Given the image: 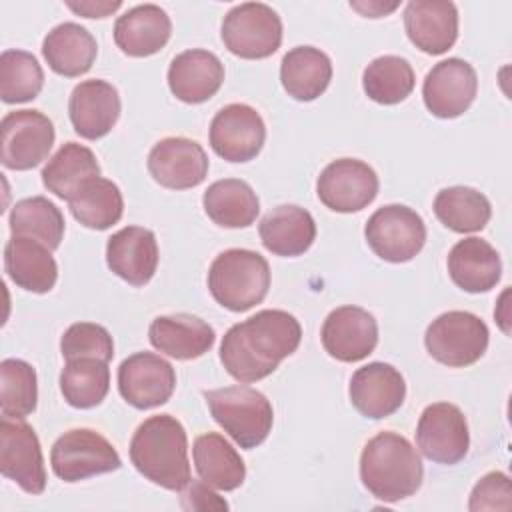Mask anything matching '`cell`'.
I'll list each match as a JSON object with an SVG mask.
<instances>
[{"label":"cell","mask_w":512,"mask_h":512,"mask_svg":"<svg viewBox=\"0 0 512 512\" xmlns=\"http://www.w3.org/2000/svg\"><path fill=\"white\" fill-rule=\"evenodd\" d=\"M150 344L176 360H194L204 356L216 340L214 328L192 314L158 316L148 328Z\"/></svg>","instance_id":"484cf974"},{"label":"cell","mask_w":512,"mask_h":512,"mask_svg":"<svg viewBox=\"0 0 512 512\" xmlns=\"http://www.w3.org/2000/svg\"><path fill=\"white\" fill-rule=\"evenodd\" d=\"M416 84L410 62L402 56L384 54L374 58L362 74V86L370 100L378 104H398L406 100Z\"/></svg>","instance_id":"74e56055"},{"label":"cell","mask_w":512,"mask_h":512,"mask_svg":"<svg viewBox=\"0 0 512 512\" xmlns=\"http://www.w3.org/2000/svg\"><path fill=\"white\" fill-rule=\"evenodd\" d=\"M224 82V64L214 52L192 48L184 50L170 62V92L186 104L210 100Z\"/></svg>","instance_id":"603a6c76"},{"label":"cell","mask_w":512,"mask_h":512,"mask_svg":"<svg viewBox=\"0 0 512 512\" xmlns=\"http://www.w3.org/2000/svg\"><path fill=\"white\" fill-rule=\"evenodd\" d=\"M12 236H26L56 250L64 238V216L60 208L44 196L18 200L10 212Z\"/></svg>","instance_id":"8d00e7d4"},{"label":"cell","mask_w":512,"mask_h":512,"mask_svg":"<svg viewBox=\"0 0 512 512\" xmlns=\"http://www.w3.org/2000/svg\"><path fill=\"white\" fill-rule=\"evenodd\" d=\"M448 274L452 282L470 294L492 290L502 276L500 254L482 238L458 240L448 252Z\"/></svg>","instance_id":"d4e9b609"},{"label":"cell","mask_w":512,"mask_h":512,"mask_svg":"<svg viewBox=\"0 0 512 512\" xmlns=\"http://www.w3.org/2000/svg\"><path fill=\"white\" fill-rule=\"evenodd\" d=\"M110 388V368L100 358L66 360L60 372V390L64 400L80 410L98 406Z\"/></svg>","instance_id":"d590c367"},{"label":"cell","mask_w":512,"mask_h":512,"mask_svg":"<svg viewBox=\"0 0 512 512\" xmlns=\"http://www.w3.org/2000/svg\"><path fill=\"white\" fill-rule=\"evenodd\" d=\"M510 480L504 472H488L482 476L472 494H470V504L468 508L472 512L480 510H510L512 500H510Z\"/></svg>","instance_id":"b9f144b4"},{"label":"cell","mask_w":512,"mask_h":512,"mask_svg":"<svg viewBox=\"0 0 512 512\" xmlns=\"http://www.w3.org/2000/svg\"><path fill=\"white\" fill-rule=\"evenodd\" d=\"M322 346L340 362H360L378 344L376 318L360 306H340L322 324Z\"/></svg>","instance_id":"ac0fdd59"},{"label":"cell","mask_w":512,"mask_h":512,"mask_svg":"<svg viewBox=\"0 0 512 512\" xmlns=\"http://www.w3.org/2000/svg\"><path fill=\"white\" fill-rule=\"evenodd\" d=\"M364 236L378 258L400 264L412 260L424 248L426 226L416 210L404 204H388L368 218Z\"/></svg>","instance_id":"9c48e42d"},{"label":"cell","mask_w":512,"mask_h":512,"mask_svg":"<svg viewBox=\"0 0 512 512\" xmlns=\"http://www.w3.org/2000/svg\"><path fill=\"white\" fill-rule=\"evenodd\" d=\"M488 326L466 310L440 314L426 328L424 344L428 354L450 368H466L478 362L488 348Z\"/></svg>","instance_id":"8992f818"},{"label":"cell","mask_w":512,"mask_h":512,"mask_svg":"<svg viewBox=\"0 0 512 512\" xmlns=\"http://www.w3.org/2000/svg\"><path fill=\"white\" fill-rule=\"evenodd\" d=\"M96 54L98 44L94 36L76 22L54 26L42 42V56L50 70L66 78L86 74L92 68Z\"/></svg>","instance_id":"f1b7e54d"},{"label":"cell","mask_w":512,"mask_h":512,"mask_svg":"<svg viewBox=\"0 0 512 512\" xmlns=\"http://www.w3.org/2000/svg\"><path fill=\"white\" fill-rule=\"evenodd\" d=\"M66 6L86 18H106L108 14L116 12L122 6V2H90L88 0V2H66Z\"/></svg>","instance_id":"ee69618b"},{"label":"cell","mask_w":512,"mask_h":512,"mask_svg":"<svg viewBox=\"0 0 512 512\" xmlns=\"http://www.w3.org/2000/svg\"><path fill=\"white\" fill-rule=\"evenodd\" d=\"M416 444L436 464H458L470 448L466 416L450 402L426 406L416 426Z\"/></svg>","instance_id":"8fae6325"},{"label":"cell","mask_w":512,"mask_h":512,"mask_svg":"<svg viewBox=\"0 0 512 512\" xmlns=\"http://www.w3.org/2000/svg\"><path fill=\"white\" fill-rule=\"evenodd\" d=\"M0 160L10 170H30L48 158L54 124L40 110H14L0 122Z\"/></svg>","instance_id":"30bf717a"},{"label":"cell","mask_w":512,"mask_h":512,"mask_svg":"<svg viewBox=\"0 0 512 512\" xmlns=\"http://www.w3.org/2000/svg\"><path fill=\"white\" fill-rule=\"evenodd\" d=\"M74 132L86 140L106 136L120 118L118 90L106 80H84L74 86L68 100Z\"/></svg>","instance_id":"44dd1931"},{"label":"cell","mask_w":512,"mask_h":512,"mask_svg":"<svg viewBox=\"0 0 512 512\" xmlns=\"http://www.w3.org/2000/svg\"><path fill=\"white\" fill-rule=\"evenodd\" d=\"M350 6H352L354 10H358L360 14L368 16V18H380V16H384V14L392 12V10H396V8H398V2H392V4H388V6L382 4V2H368V4L350 2Z\"/></svg>","instance_id":"f6af8a7d"},{"label":"cell","mask_w":512,"mask_h":512,"mask_svg":"<svg viewBox=\"0 0 512 512\" xmlns=\"http://www.w3.org/2000/svg\"><path fill=\"white\" fill-rule=\"evenodd\" d=\"M108 268L132 286H144L152 280L158 266V242L152 230L126 226L114 232L106 244Z\"/></svg>","instance_id":"7402d4cb"},{"label":"cell","mask_w":512,"mask_h":512,"mask_svg":"<svg viewBox=\"0 0 512 512\" xmlns=\"http://www.w3.org/2000/svg\"><path fill=\"white\" fill-rule=\"evenodd\" d=\"M424 466L408 438L380 432L366 442L360 454V480L382 502L404 500L422 486Z\"/></svg>","instance_id":"3957f363"},{"label":"cell","mask_w":512,"mask_h":512,"mask_svg":"<svg viewBox=\"0 0 512 512\" xmlns=\"http://www.w3.org/2000/svg\"><path fill=\"white\" fill-rule=\"evenodd\" d=\"M404 30L424 54H444L458 38L456 4L448 0H412L404 8Z\"/></svg>","instance_id":"ffe728a7"},{"label":"cell","mask_w":512,"mask_h":512,"mask_svg":"<svg viewBox=\"0 0 512 512\" xmlns=\"http://www.w3.org/2000/svg\"><path fill=\"white\" fill-rule=\"evenodd\" d=\"M180 498H182V506L186 510H226L228 504L226 500H222L216 492H212L208 488V484L202 480H192L180 490Z\"/></svg>","instance_id":"7bdbcfd3"},{"label":"cell","mask_w":512,"mask_h":512,"mask_svg":"<svg viewBox=\"0 0 512 512\" xmlns=\"http://www.w3.org/2000/svg\"><path fill=\"white\" fill-rule=\"evenodd\" d=\"M330 80L332 62L320 48L296 46L280 62V82L294 100H316L326 92Z\"/></svg>","instance_id":"f546056e"},{"label":"cell","mask_w":512,"mask_h":512,"mask_svg":"<svg viewBox=\"0 0 512 512\" xmlns=\"http://www.w3.org/2000/svg\"><path fill=\"white\" fill-rule=\"evenodd\" d=\"M68 208L82 226L106 230L122 218L124 198L112 180L94 176L68 198Z\"/></svg>","instance_id":"d6a6232c"},{"label":"cell","mask_w":512,"mask_h":512,"mask_svg":"<svg viewBox=\"0 0 512 512\" xmlns=\"http://www.w3.org/2000/svg\"><path fill=\"white\" fill-rule=\"evenodd\" d=\"M380 182L372 166L356 158H338L318 176L316 194L320 202L340 214L366 208L378 194Z\"/></svg>","instance_id":"7c38bea8"},{"label":"cell","mask_w":512,"mask_h":512,"mask_svg":"<svg viewBox=\"0 0 512 512\" xmlns=\"http://www.w3.org/2000/svg\"><path fill=\"white\" fill-rule=\"evenodd\" d=\"M300 338L302 326L292 314L286 310H260L224 334L220 360L234 380L242 384L258 382L296 352Z\"/></svg>","instance_id":"6da1fadb"},{"label":"cell","mask_w":512,"mask_h":512,"mask_svg":"<svg viewBox=\"0 0 512 512\" xmlns=\"http://www.w3.org/2000/svg\"><path fill=\"white\" fill-rule=\"evenodd\" d=\"M0 472L28 494H42L46 488L40 440L24 420L2 418L0 422Z\"/></svg>","instance_id":"4fadbf2b"},{"label":"cell","mask_w":512,"mask_h":512,"mask_svg":"<svg viewBox=\"0 0 512 512\" xmlns=\"http://www.w3.org/2000/svg\"><path fill=\"white\" fill-rule=\"evenodd\" d=\"M348 394L362 416L380 420L404 404L406 382L392 364L370 362L352 374Z\"/></svg>","instance_id":"d6986e66"},{"label":"cell","mask_w":512,"mask_h":512,"mask_svg":"<svg viewBox=\"0 0 512 512\" xmlns=\"http://www.w3.org/2000/svg\"><path fill=\"white\" fill-rule=\"evenodd\" d=\"M258 232L268 252L276 256H300L316 240V222L306 208L282 204L260 220Z\"/></svg>","instance_id":"83f0119b"},{"label":"cell","mask_w":512,"mask_h":512,"mask_svg":"<svg viewBox=\"0 0 512 512\" xmlns=\"http://www.w3.org/2000/svg\"><path fill=\"white\" fill-rule=\"evenodd\" d=\"M176 372L168 360L154 352H136L118 368L120 396L138 410H150L170 400Z\"/></svg>","instance_id":"5bb4252c"},{"label":"cell","mask_w":512,"mask_h":512,"mask_svg":"<svg viewBox=\"0 0 512 512\" xmlns=\"http://www.w3.org/2000/svg\"><path fill=\"white\" fill-rule=\"evenodd\" d=\"M270 288V266L254 250L230 248L220 252L208 270V290L212 298L232 310L246 312L260 304Z\"/></svg>","instance_id":"277c9868"},{"label":"cell","mask_w":512,"mask_h":512,"mask_svg":"<svg viewBox=\"0 0 512 512\" xmlns=\"http://www.w3.org/2000/svg\"><path fill=\"white\" fill-rule=\"evenodd\" d=\"M266 140V126L256 108L248 104H228L210 122V146L228 162H248L256 158Z\"/></svg>","instance_id":"2e32d148"},{"label":"cell","mask_w":512,"mask_h":512,"mask_svg":"<svg viewBox=\"0 0 512 512\" xmlns=\"http://www.w3.org/2000/svg\"><path fill=\"white\" fill-rule=\"evenodd\" d=\"M204 148L184 136L162 138L148 154V172L164 188L186 190L204 182L208 174Z\"/></svg>","instance_id":"e0dca14e"},{"label":"cell","mask_w":512,"mask_h":512,"mask_svg":"<svg viewBox=\"0 0 512 512\" xmlns=\"http://www.w3.org/2000/svg\"><path fill=\"white\" fill-rule=\"evenodd\" d=\"M478 92V76L470 62L448 58L434 64L422 84V98L436 118H456L464 114Z\"/></svg>","instance_id":"9a60e30c"},{"label":"cell","mask_w":512,"mask_h":512,"mask_svg":"<svg viewBox=\"0 0 512 512\" xmlns=\"http://www.w3.org/2000/svg\"><path fill=\"white\" fill-rule=\"evenodd\" d=\"M50 464L60 480L80 482L118 470L122 460L116 448L96 430L72 428L52 444Z\"/></svg>","instance_id":"ba28073f"},{"label":"cell","mask_w":512,"mask_h":512,"mask_svg":"<svg viewBox=\"0 0 512 512\" xmlns=\"http://www.w3.org/2000/svg\"><path fill=\"white\" fill-rule=\"evenodd\" d=\"M202 204L208 218L222 228H246L260 212L256 192L240 178H224L210 184Z\"/></svg>","instance_id":"1f68e13d"},{"label":"cell","mask_w":512,"mask_h":512,"mask_svg":"<svg viewBox=\"0 0 512 512\" xmlns=\"http://www.w3.org/2000/svg\"><path fill=\"white\" fill-rule=\"evenodd\" d=\"M38 382L36 370L20 360L6 358L0 362V412L2 418L22 420L36 410Z\"/></svg>","instance_id":"f35d334b"},{"label":"cell","mask_w":512,"mask_h":512,"mask_svg":"<svg viewBox=\"0 0 512 512\" xmlns=\"http://www.w3.org/2000/svg\"><path fill=\"white\" fill-rule=\"evenodd\" d=\"M194 466L208 486L230 492L242 486L246 466L236 448L218 432H206L194 440Z\"/></svg>","instance_id":"4dcf8cb0"},{"label":"cell","mask_w":512,"mask_h":512,"mask_svg":"<svg viewBox=\"0 0 512 512\" xmlns=\"http://www.w3.org/2000/svg\"><path fill=\"white\" fill-rule=\"evenodd\" d=\"M172 34L170 16L156 4H138L118 16L114 24L116 46L132 58L160 52Z\"/></svg>","instance_id":"cb8c5ba5"},{"label":"cell","mask_w":512,"mask_h":512,"mask_svg":"<svg viewBox=\"0 0 512 512\" xmlns=\"http://www.w3.org/2000/svg\"><path fill=\"white\" fill-rule=\"evenodd\" d=\"M60 352L66 360L100 358L110 362L114 356V342L104 326L94 322H76L62 334Z\"/></svg>","instance_id":"60d3db41"},{"label":"cell","mask_w":512,"mask_h":512,"mask_svg":"<svg viewBox=\"0 0 512 512\" xmlns=\"http://www.w3.org/2000/svg\"><path fill=\"white\" fill-rule=\"evenodd\" d=\"M130 460L146 480L180 492L190 482L188 436L182 422L170 414L146 418L130 440Z\"/></svg>","instance_id":"7a4b0ae2"},{"label":"cell","mask_w":512,"mask_h":512,"mask_svg":"<svg viewBox=\"0 0 512 512\" xmlns=\"http://www.w3.org/2000/svg\"><path fill=\"white\" fill-rule=\"evenodd\" d=\"M220 36L234 56L268 58L282 44V20L268 4L242 2L224 16Z\"/></svg>","instance_id":"52a82bcc"},{"label":"cell","mask_w":512,"mask_h":512,"mask_svg":"<svg viewBox=\"0 0 512 512\" xmlns=\"http://www.w3.org/2000/svg\"><path fill=\"white\" fill-rule=\"evenodd\" d=\"M436 218L452 232H480L492 216L490 200L470 186L442 188L434 198Z\"/></svg>","instance_id":"e575fe53"},{"label":"cell","mask_w":512,"mask_h":512,"mask_svg":"<svg viewBox=\"0 0 512 512\" xmlns=\"http://www.w3.org/2000/svg\"><path fill=\"white\" fill-rule=\"evenodd\" d=\"M212 418L246 450L262 444L274 424L270 400L250 386H224L204 394Z\"/></svg>","instance_id":"5b68a950"},{"label":"cell","mask_w":512,"mask_h":512,"mask_svg":"<svg viewBox=\"0 0 512 512\" xmlns=\"http://www.w3.org/2000/svg\"><path fill=\"white\" fill-rule=\"evenodd\" d=\"M44 86L36 56L26 50H4L0 56V98L6 104L34 100Z\"/></svg>","instance_id":"ab89813d"},{"label":"cell","mask_w":512,"mask_h":512,"mask_svg":"<svg viewBox=\"0 0 512 512\" xmlns=\"http://www.w3.org/2000/svg\"><path fill=\"white\" fill-rule=\"evenodd\" d=\"M100 176L96 154L76 142H66L42 168V184L54 196L68 198L90 178Z\"/></svg>","instance_id":"836d02e7"},{"label":"cell","mask_w":512,"mask_h":512,"mask_svg":"<svg viewBox=\"0 0 512 512\" xmlns=\"http://www.w3.org/2000/svg\"><path fill=\"white\" fill-rule=\"evenodd\" d=\"M4 270L18 286L34 294H46L58 280V264L52 250L26 236H12L4 246Z\"/></svg>","instance_id":"4316f807"}]
</instances>
